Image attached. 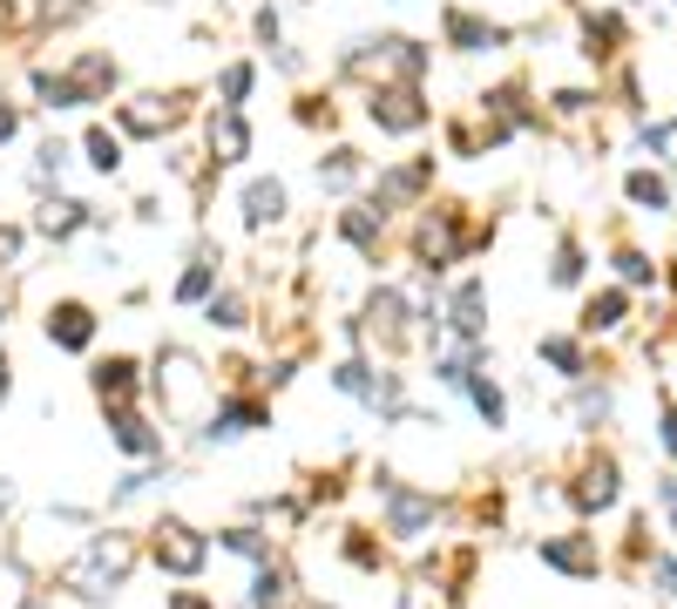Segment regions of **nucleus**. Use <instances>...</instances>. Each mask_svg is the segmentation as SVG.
<instances>
[{
  "label": "nucleus",
  "mask_w": 677,
  "mask_h": 609,
  "mask_svg": "<svg viewBox=\"0 0 677 609\" xmlns=\"http://www.w3.org/2000/svg\"><path fill=\"white\" fill-rule=\"evenodd\" d=\"M129 568H136V542L109 528V535H89V542H82V555L61 568V589H68V596H82V602H109L115 589L129 583Z\"/></svg>",
  "instance_id": "1"
},
{
  "label": "nucleus",
  "mask_w": 677,
  "mask_h": 609,
  "mask_svg": "<svg viewBox=\"0 0 677 609\" xmlns=\"http://www.w3.org/2000/svg\"><path fill=\"white\" fill-rule=\"evenodd\" d=\"M380 508H386V535L393 542H420L433 521H441V501L427 495V487H407L380 467Z\"/></svg>",
  "instance_id": "2"
},
{
  "label": "nucleus",
  "mask_w": 677,
  "mask_h": 609,
  "mask_svg": "<svg viewBox=\"0 0 677 609\" xmlns=\"http://www.w3.org/2000/svg\"><path fill=\"white\" fill-rule=\"evenodd\" d=\"M149 555H156V568H170V576H196L204 555H211V535H196L190 521H156L149 528Z\"/></svg>",
  "instance_id": "3"
},
{
  "label": "nucleus",
  "mask_w": 677,
  "mask_h": 609,
  "mask_svg": "<svg viewBox=\"0 0 677 609\" xmlns=\"http://www.w3.org/2000/svg\"><path fill=\"white\" fill-rule=\"evenodd\" d=\"M251 427H271V414H264V399H251V393H230L217 414L204 420V440L211 447H224V440H245Z\"/></svg>",
  "instance_id": "4"
},
{
  "label": "nucleus",
  "mask_w": 677,
  "mask_h": 609,
  "mask_svg": "<svg viewBox=\"0 0 677 609\" xmlns=\"http://www.w3.org/2000/svg\"><path fill=\"white\" fill-rule=\"evenodd\" d=\"M156 393H163V406H170V414H183V406H190L196 393H204V373H196V359L170 346L163 359H156Z\"/></svg>",
  "instance_id": "5"
},
{
  "label": "nucleus",
  "mask_w": 677,
  "mask_h": 609,
  "mask_svg": "<svg viewBox=\"0 0 677 609\" xmlns=\"http://www.w3.org/2000/svg\"><path fill=\"white\" fill-rule=\"evenodd\" d=\"M414 251H420L427 271L454 264V258H461V217H454V211H427V217H420V237H414Z\"/></svg>",
  "instance_id": "6"
},
{
  "label": "nucleus",
  "mask_w": 677,
  "mask_h": 609,
  "mask_svg": "<svg viewBox=\"0 0 677 609\" xmlns=\"http://www.w3.org/2000/svg\"><path fill=\"white\" fill-rule=\"evenodd\" d=\"M48 346L89 352V346H95V312H89L82 298H55V305H48Z\"/></svg>",
  "instance_id": "7"
},
{
  "label": "nucleus",
  "mask_w": 677,
  "mask_h": 609,
  "mask_svg": "<svg viewBox=\"0 0 677 609\" xmlns=\"http://www.w3.org/2000/svg\"><path fill=\"white\" fill-rule=\"evenodd\" d=\"M535 555H542V568H563V576H596V568H603L596 535H542Z\"/></svg>",
  "instance_id": "8"
},
{
  "label": "nucleus",
  "mask_w": 677,
  "mask_h": 609,
  "mask_svg": "<svg viewBox=\"0 0 677 609\" xmlns=\"http://www.w3.org/2000/svg\"><path fill=\"white\" fill-rule=\"evenodd\" d=\"M373 122H380V129H393V136L420 129V122H427L420 89H414V81H400V89H373Z\"/></svg>",
  "instance_id": "9"
},
{
  "label": "nucleus",
  "mask_w": 677,
  "mask_h": 609,
  "mask_svg": "<svg viewBox=\"0 0 677 609\" xmlns=\"http://www.w3.org/2000/svg\"><path fill=\"white\" fill-rule=\"evenodd\" d=\"M482 312H488V284H482V278H467V284H454V298H448V332L474 346V339H482V325H488Z\"/></svg>",
  "instance_id": "10"
},
{
  "label": "nucleus",
  "mask_w": 677,
  "mask_h": 609,
  "mask_svg": "<svg viewBox=\"0 0 677 609\" xmlns=\"http://www.w3.org/2000/svg\"><path fill=\"white\" fill-rule=\"evenodd\" d=\"M109 440L123 447V454H136V461H156V454H163V433H156V427L136 414V406H115V414H109Z\"/></svg>",
  "instance_id": "11"
},
{
  "label": "nucleus",
  "mask_w": 677,
  "mask_h": 609,
  "mask_svg": "<svg viewBox=\"0 0 677 609\" xmlns=\"http://www.w3.org/2000/svg\"><path fill=\"white\" fill-rule=\"evenodd\" d=\"M617 461H589L583 474H576V487H569V501L583 508V515H603V508H617Z\"/></svg>",
  "instance_id": "12"
},
{
  "label": "nucleus",
  "mask_w": 677,
  "mask_h": 609,
  "mask_svg": "<svg viewBox=\"0 0 677 609\" xmlns=\"http://www.w3.org/2000/svg\"><path fill=\"white\" fill-rule=\"evenodd\" d=\"M89 386H95V399L109 406V414H115V406H136V359H102L95 365V373H89Z\"/></svg>",
  "instance_id": "13"
},
{
  "label": "nucleus",
  "mask_w": 677,
  "mask_h": 609,
  "mask_svg": "<svg viewBox=\"0 0 677 609\" xmlns=\"http://www.w3.org/2000/svg\"><path fill=\"white\" fill-rule=\"evenodd\" d=\"M177 115H183L177 102H163V95H143V102H129V109H123V129H129V136H163Z\"/></svg>",
  "instance_id": "14"
},
{
  "label": "nucleus",
  "mask_w": 677,
  "mask_h": 609,
  "mask_svg": "<svg viewBox=\"0 0 677 609\" xmlns=\"http://www.w3.org/2000/svg\"><path fill=\"white\" fill-rule=\"evenodd\" d=\"M211 156H217V162H237V156H251V129H245V115H237V109L211 115Z\"/></svg>",
  "instance_id": "15"
},
{
  "label": "nucleus",
  "mask_w": 677,
  "mask_h": 609,
  "mask_svg": "<svg viewBox=\"0 0 677 609\" xmlns=\"http://www.w3.org/2000/svg\"><path fill=\"white\" fill-rule=\"evenodd\" d=\"M278 217H285V183H278V177H258V183L245 190V224L264 230V224H278Z\"/></svg>",
  "instance_id": "16"
},
{
  "label": "nucleus",
  "mask_w": 677,
  "mask_h": 609,
  "mask_svg": "<svg viewBox=\"0 0 677 609\" xmlns=\"http://www.w3.org/2000/svg\"><path fill=\"white\" fill-rule=\"evenodd\" d=\"M366 325H373V332L393 346V339L407 332V298L393 292V284H380V292H373V305H366Z\"/></svg>",
  "instance_id": "17"
},
{
  "label": "nucleus",
  "mask_w": 677,
  "mask_h": 609,
  "mask_svg": "<svg viewBox=\"0 0 677 609\" xmlns=\"http://www.w3.org/2000/svg\"><path fill=\"white\" fill-rule=\"evenodd\" d=\"M89 224V203H75V196H55V203H42V217H34V230H42V237H75V230H82Z\"/></svg>",
  "instance_id": "18"
},
{
  "label": "nucleus",
  "mask_w": 677,
  "mask_h": 609,
  "mask_svg": "<svg viewBox=\"0 0 677 609\" xmlns=\"http://www.w3.org/2000/svg\"><path fill=\"white\" fill-rule=\"evenodd\" d=\"M448 41L454 48H467V55H482V48H501V27H488V21H474V14H461V8H448Z\"/></svg>",
  "instance_id": "19"
},
{
  "label": "nucleus",
  "mask_w": 677,
  "mask_h": 609,
  "mask_svg": "<svg viewBox=\"0 0 677 609\" xmlns=\"http://www.w3.org/2000/svg\"><path fill=\"white\" fill-rule=\"evenodd\" d=\"M380 230H386V211H380V203H352V211L339 217V237H346V244H360V251H373Z\"/></svg>",
  "instance_id": "20"
},
{
  "label": "nucleus",
  "mask_w": 677,
  "mask_h": 609,
  "mask_svg": "<svg viewBox=\"0 0 677 609\" xmlns=\"http://www.w3.org/2000/svg\"><path fill=\"white\" fill-rule=\"evenodd\" d=\"M623 312H630V292H596V298L583 305V332H617Z\"/></svg>",
  "instance_id": "21"
},
{
  "label": "nucleus",
  "mask_w": 677,
  "mask_h": 609,
  "mask_svg": "<svg viewBox=\"0 0 677 609\" xmlns=\"http://www.w3.org/2000/svg\"><path fill=\"white\" fill-rule=\"evenodd\" d=\"M332 386H339V393H352V399H366V406H373V393H380V373H373V365H366V359H339V365H332Z\"/></svg>",
  "instance_id": "22"
},
{
  "label": "nucleus",
  "mask_w": 677,
  "mask_h": 609,
  "mask_svg": "<svg viewBox=\"0 0 677 609\" xmlns=\"http://www.w3.org/2000/svg\"><path fill=\"white\" fill-rule=\"evenodd\" d=\"M467 399H474V414H482L488 427H508V399H501V386L488 373H467Z\"/></svg>",
  "instance_id": "23"
},
{
  "label": "nucleus",
  "mask_w": 677,
  "mask_h": 609,
  "mask_svg": "<svg viewBox=\"0 0 677 609\" xmlns=\"http://www.w3.org/2000/svg\"><path fill=\"white\" fill-rule=\"evenodd\" d=\"M285 596H292V576L278 562H264L258 583H251V609H285Z\"/></svg>",
  "instance_id": "24"
},
{
  "label": "nucleus",
  "mask_w": 677,
  "mask_h": 609,
  "mask_svg": "<svg viewBox=\"0 0 677 609\" xmlns=\"http://www.w3.org/2000/svg\"><path fill=\"white\" fill-rule=\"evenodd\" d=\"M630 203L636 211H670V190H664V177H651V170H630Z\"/></svg>",
  "instance_id": "25"
},
{
  "label": "nucleus",
  "mask_w": 677,
  "mask_h": 609,
  "mask_svg": "<svg viewBox=\"0 0 677 609\" xmlns=\"http://www.w3.org/2000/svg\"><path fill=\"white\" fill-rule=\"evenodd\" d=\"M542 359L555 365V373H569V380H583V346H576L569 332H549V339H542Z\"/></svg>",
  "instance_id": "26"
},
{
  "label": "nucleus",
  "mask_w": 677,
  "mask_h": 609,
  "mask_svg": "<svg viewBox=\"0 0 677 609\" xmlns=\"http://www.w3.org/2000/svg\"><path fill=\"white\" fill-rule=\"evenodd\" d=\"M211 292H217V264H211V258H196V264L177 278V298H183V305H196V298H211Z\"/></svg>",
  "instance_id": "27"
},
{
  "label": "nucleus",
  "mask_w": 677,
  "mask_h": 609,
  "mask_svg": "<svg viewBox=\"0 0 677 609\" xmlns=\"http://www.w3.org/2000/svg\"><path fill=\"white\" fill-rule=\"evenodd\" d=\"M204 318L217 325V332H237V325H245V298H237V292H211V298H204Z\"/></svg>",
  "instance_id": "28"
},
{
  "label": "nucleus",
  "mask_w": 677,
  "mask_h": 609,
  "mask_svg": "<svg viewBox=\"0 0 677 609\" xmlns=\"http://www.w3.org/2000/svg\"><path fill=\"white\" fill-rule=\"evenodd\" d=\"M549 284H583V244L563 237L555 244V264H549Z\"/></svg>",
  "instance_id": "29"
},
{
  "label": "nucleus",
  "mask_w": 677,
  "mask_h": 609,
  "mask_svg": "<svg viewBox=\"0 0 677 609\" xmlns=\"http://www.w3.org/2000/svg\"><path fill=\"white\" fill-rule=\"evenodd\" d=\"M224 549H230V555H245V562H258V568L271 562V542L258 535V528H224Z\"/></svg>",
  "instance_id": "30"
},
{
  "label": "nucleus",
  "mask_w": 677,
  "mask_h": 609,
  "mask_svg": "<svg viewBox=\"0 0 677 609\" xmlns=\"http://www.w3.org/2000/svg\"><path fill=\"white\" fill-rule=\"evenodd\" d=\"M352 177H360V156H352V149H332L326 162H318V183H326V190H346Z\"/></svg>",
  "instance_id": "31"
},
{
  "label": "nucleus",
  "mask_w": 677,
  "mask_h": 609,
  "mask_svg": "<svg viewBox=\"0 0 677 609\" xmlns=\"http://www.w3.org/2000/svg\"><path fill=\"white\" fill-rule=\"evenodd\" d=\"M89 162L102 177H115V170H123V143H115L109 129H89Z\"/></svg>",
  "instance_id": "32"
},
{
  "label": "nucleus",
  "mask_w": 677,
  "mask_h": 609,
  "mask_svg": "<svg viewBox=\"0 0 677 609\" xmlns=\"http://www.w3.org/2000/svg\"><path fill=\"white\" fill-rule=\"evenodd\" d=\"M576 420H583V427L610 420V386H576Z\"/></svg>",
  "instance_id": "33"
},
{
  "label": "nucleus",
  "mask_w": 677,
  "mask_h": 609,
  "mask_svg": "<svg viewBox=\"0 0 677 609\" xmlns=\"http://www.w3.org/2000/svg\"><path fill=\"white\" fill-rule=\"evenodd\" d=\"M617 278H623V284H651L657 271H651V258H644V251H617Z\"/></svg>",
  "instance_id": "34"
},
{
  "label": "nucleus",
  "mask_w": 677,
  "mask_h": 609,
  "mask_svg": "<svg viewBox=\"0 0 677 609\" xmlns=\"http://www.w3.org/2000/svg\"><path fill=\"white\" fill-rule=\"evenodd\" d=\"M346 562H360V568H380V549H373V535H366V528H352V535H346Z\"/></svg>",
  "instance_id": "35"
},
{
  "label": "nucleus",
  "mask_w": 677,
  "mask_h": 609,
  "mask_svg": "<svg viewBox=\"0 0 677 609\" xmlns=\"http://www.w3.org/2000/svg\"><path fill=\"white\" fill-rule=\"evenodd\" d=\"M245 95H251V68L237 61V68H224V109H237Z\"/></svg>",
  "instance_id": "36"
},
{
  "label": "nucleus",
  "mask_w": 677,
  "mask_h": 609,
  "mask_svg": "<svg viewBox=\"0 0 677 609\" xmlns=\"http://www.w3.org/2000/svg\"><path fill=\"white\" fill-rule=\"evenodd\" d=\"M657 433H664V447L677 454V406H670V399H657Z\"/></svg>",
  "instance_id": "37"
},
{
  "label": "nucleus",
  "mask_w": 677,
  "mask_h": 609,
  "mask_svg": "<svg viewBox=\"0 0 677 609\" xmlns=\"http://www.w3.org/2000/svg\"><path fill=\"white\" fill-rule=\"evenodd\" d=\"M651 576H657V583L677 596V555H651Z\"/></svg>",
  "instance_id": "38"
},
{
  "label": "nucleus",
  "mask_w": 677,
  "mask_h": 609,
  "mask_svg": "<svg viewBox=\"0 0 677 609\" xmlns=\"http://www.w3.org/2000/svg\"><path fill=\"white\" fill-rule=\"evenodd\" d=\"M657 508H664V515H670V535H677V481H670V474H664V481H657Z\"/></svg>",
  "instance_id": "39"
},
{
  "label": "nucleus",
  "mask_w": 677,
  "mask_h": 609,
  "mask_svg": "<svg viewBox=\"0 0 677 609\" xmlns=\"http://www.w3.org/2000/svg\"><path fill=\"white\" fill-rule=\"evenodd\" d=\"M61 162H68V143H42V177H61Z\"/></svg>",
  "instance_id": "40"
},
{
  "label": "nucleus",
  "mask_w": 677,
  "mask_h": 609,
  "mask_svg": "<svg viewBox=\"0 0 677 609\" xmlns=\"http://www.w3.org/2000/svg\"><path fill=\"white\" fill-rule=\"evenodd\" d=\"M555 109H563V115H583V109H589V95H583V89H563V95H555Z\"/></svg>",
  "instance_id": "41"
},
{
  "label": "nucleus",
  "mask_w": 677,
  "mask_h": 609,
  "mask_svg": "<svg viewBox=\"0 0 677 609\" xmlns=\"http://www.w3.org/2000/svg\"><path fill=\"white\" fill-rule=\"evenodd\" d=\"M170 609H217V602H211V596H196V589H177V596H170Z\"/></svg>",
  "instance_id": "42"
},
{
  "label": "nucleus",
  "mask_w": 677,
  "mask_h": 609,
  "mask_svg": "<svg viewBox=\"0 0 677 609\" xmlns=\"http://www.w3.org/2000/svg\"><path fill=\"white\" fill-rule=\"evenodd\" d=\"M0 258H21V230L14 224H0Z\"/></svg>",
  "instance_id": "43"
},
{
  "label": "nucleus",
  "mask_w": 677,
  "mask_h": 609,
  "mask_svg": "<svg viewBox=\"0 0 677 609\" xmlns=\"http://www.w3.org/2000/svg\"><path fill=\"white\" fill-rule=\"evenodd\" d=\"M8 393H14V365H8V352H0V406H8Z\"/></svg>",
  "instance_id": "44"
},
{
  "label": "nucleus",
  "mask_w": 677,
  "mask_h": 609,
  "mask_svg": "<svg viewBox=\"0 0 677 609\" xmlns=\"http://www.w3.org/2000/svg\"><path fill=\"white\" fill-rule=\"evenodd\" d=\"M14 122H21V115H14L8 102H0V143H8V136H14Z\"/></svg>",
  "instance_id": "45"
},
{
  "label": "nucleus",
  "mask_w": 677,
  "mask_h": 609,
  "mask_svg": "<svg viewBox=\"0 0 677 609\" xmlns=\"http://www.w3.org/2000/svg\"><path fill=\"white\" fill-rule=\"evenodd\" d=\"M21 609H48V596H27V602H21Z\"/></svg>",
  "instance_id": "46"
},
{
  "label": "nucleus",
  "mask_w": 677,
  "mask_h": 609,
  "mask_svg": "<svg viewBox=\"0 0 677 609\" xmlns=\"http://www.w3.org/2000/svg\"><path fill=\"white\" fill-rule=\"evenodd\" d=\"M0 318H8V298H0Z\"/></svg>",
  "instance_id": "47"
}]
</instances>
